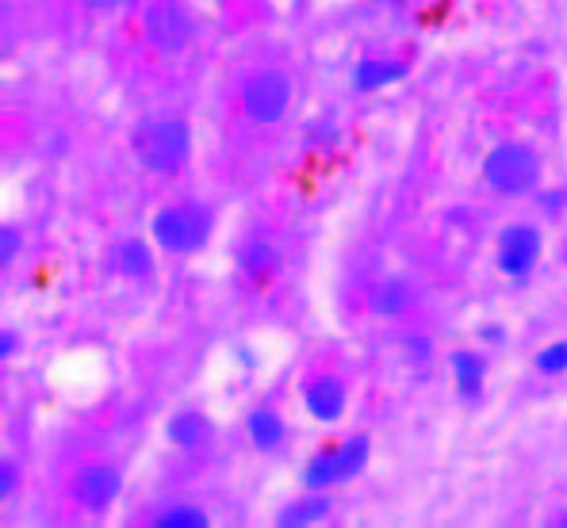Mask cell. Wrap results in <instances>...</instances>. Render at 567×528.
Masks as SVG:
<instances>
[{
  "label": "cell",
  "instance_id": "obj_1",
  "mask_svg": "<svg viewBox=\"0 0 567 528\" xmlns=\"http://www.w3.org/2000/svg\"><path fill=\"white\" fill-rule=\"evenodd\" d=\"M131 149L146 173L169 176L185 169L192 154V131L185 120H146L131 134Z\"/></svg>",
  "mask_w": 567,
  "mask_h": 528
},
{
  "label": "cell",
  "instance_id": "obj_2",
  "mask_svg": "<svg viewBox=\"0 0 567 528\" xmlns=\"http://www.w3.org/2000/svg\"><path fill=\"white\" fill-rule=\"evenodd\" d=\"M150 234H154V241L165 253H177V257L196 253L212 238V211L204 204H196V199H181V204L162 207L154 215Z\"/></svg>",
  "mask_w": 567,
  "mask_h": 528
},
{
  "label": "cell",
  "instance_id": "obj_3",
  "mask_svg": "<svg viewBox=\"0 0 567 528\" xmlns=\"http://www.w3.org/2000/svg\"><path fill=\"white\" fill-rule=\"evenodd\" d=\"M537 176H540V162L533 154V146H525V142H503L483 162V180L498 196H525L537 184Z\"/></svg>",
  "mask_w": 567,
  "mask_h": 528
},
{
  "label": "cell",
  "instance_id": "obj_4",
  "mask_svg": "<svg viewBox=\"0 0 567 528\" xmlns=\"http://www.w3.org/2000/svg\"><path fill=\"white\" fill-rule=\"evenodd\" d=\"M364 464H369V437H349L333 452L315 456L303 472V483L311 486V490H322V486H333V483H349L364 472Z\"/></svg>",
  "mask_w": 567,
  "mask_h": 528
},
{
  "label": "cell",
  "instance_id": "obj_5",
  "mask_svg": "<svg viewBox=\"0 0 567 528\" xmlns=\"http://www.w3.org/2000/svg\"><path fill=\"white\" fill-rule=\"evenodd\" d=\"M291 104V81L280 70H257L241 89V107L254 123H280Z\"/></svg>",
  "mask_w": 567,
  "mask_h": 528
},
{
  "label": "cell",
  "instance_id": "obj_6",
  "mask_svg": "<svg viewBox=\"0 0 567 528\" xmlns=\"http://www.w3.org/2000/svg\"><path fill=\"white\" fill-rule=\"evenodd\" d=\"M120 490H123V475L115 472L112 464H85V467H78L70 479L73 501H78L81 509H89V514L107 509L120 498Z\"/></svg>",
  "mask_w": 567,
  "mask_h": 528
},
{
  "label": "cell",
  "instance_id": "obj_7",
  "mask_svg": "<svg viewBox=\"0 0 567 528\" xmlns=\"http://www.w3.org/2000/svg\"><path fill=\"white\" fill-rule=\"evenodd\" d=\"M146 35L157 50L177 54V50H185L192 39L188 12L177 4V0H154V4L146 8Z\"/></svg>",
  "mask_w": 567,
  "mask_h": 528
},
{
  "label": "cell",
  "instance_id": "obj_8",
  "mask_svg": "<svg viewBox=\"0 0 567 528\" xmlns=\"http://www.w3.org/2000/svg\"><path fill=\"white\" fill-rule=\"evenodd\" d=\"M540 257V230L537 226H525V222H514L498 234V268L514 280H525L533 272Z\"/></svg>",
  "mask_w": 567,
  "mask_h": 528
},
{
  "label": "cell",
  "instance_id": "obj_9",
  "mask_svg": "<svg viewBox=\"0 0 567 528\" xmlns=\"http://www.w3.org/2000/svg\"><path fill=\"white\" fill-rule=\"evenodd\" d=\"M346 402H349V391L338 375H319V380H311L303 387L307 414L319 417V422H338V417L346 414Z\"/></svg>",
  "mask_w": 567,
  "mask_h": 528
},
{
  "label": "cell",
  "instance_id": "obj_10",
  "mask_svg": "<svg viewBox=\"0 0 567 528\" xmlns=\"http://www.w3.org/2000/svg\"><path fill=\"white\" fill-rule=\"evenodd\" d=\"M414 288L406 280H399V276H391V280H383L372 288V296H369V307H372V314H380V318H399V314H406V310L414 307Z\"/></svg>",
  "mask_w": 567,
  "mask_h": 528
},
{
  "label": "cell",
  "instance_id": "obj_11",
  "mask_svg": "<svg viewBox=\"0 0 567 528\" xmlns=\"http://www.w3.org/2000/svg\"><path fill=\"white\" fill-rule=\"evenodd\" d=\"M165 437H169L177 448H204L207 441L215 437V425L207 422L204 414H177L169 425H165Z\"/></svg>",
  "mask_w": 567,
  "mask_h": 528
},
{
  "label": "cell",
  "instance_id": "obj_12",
  "mask_svg": "<svg viewBox=\"0 0 567 528\" xmlns=\"http://www.w3.org/2000/svg\"><path fill=\"white\" fill-rule=\"evenodd\" d=\"M246 425H249V441H254L257 448H265V452L280 448L284 437H288V425H284V417L272 414V410H254Z\"/></svg>",
  "mask_w": 567,
  "mask_h": 528
},
{
  "label": "cell",
  "instance_id": "obj_13",
  "mask_svg": "<svg viewBox=\"0 0 567 528\" xmlns=\"http://www.w3.org/2000/svg\"><path fill=\"white\" fill-rule=\"evenodd\" d=\"M453 372H456V387H461L464 395H475V391L483 387L487 364H483V356H475V352H453Z\"/></svg>",
  "mask_w": 567,
  "mask_h": 528
},
{
  "label": "cell",
  "instance_id": "obj_14",
  "mask_svg": "<svg viewBox=\"0 0 567 528\" xmlns=\"http://www.w3.org/2000/svg\"><path fill=\"white\" fill-rule=\"evenodd\" d=\"M327 509H330V498L311 494V498H303V501H291V506L277 517V525H288V528L311 525V521H319V517H327Z\"/></svg>",
  "mask_w": 567,
  "mask_h": 528
},
{
  "label": "cell",
  "instance_id": "obj_15",
  "mask_svg": "<svg viewBox=\"0 0 567 528\" xmlns=\"http://www.w3.org/2000/svg\"><path fill=\"white\" fill-rule=\"evenodd\" d=\"M403 73H406V65H399V62H361V70H357V85H361V89H380V85L399 81Z\"/></svg>",
  "mask_w": 567,
  "mask_h": 528
},
{
  "label": "cell",
  "instance_id": "obj_16",
  "mask_svg": "<svg viewBox=\"0 0 567 528\" xmlns=\"http://www.w3.org/2000/svg\"><path fill=\"white\" fill-rule=\"evenodd\" d=\"M280 265V253L269 246V241H249L246 246V253H241V268L246 272H269V268H277Z\"/></svg>",
  "mask_w": 567,
  "mask_h": 528
},
{
  "label": "cell",
  "instance_id": "obj_17",
  "mask_svg": "<svg viewBox=\"0 0 567 528\" xmlns=\"http://www.w3.org/2000/svg\"><path fill=\"white\" fill-rule=\"evenodd\" d=\"M115 265H120L123 276H146L154 261H150V253H146V246H142V241H127V246L115 253Z\"/></svg>",
  "mask_w": 567,
  "mask_h": 528
},
{
  "label": "cell",
  "instance_id": "obj_18",
  "mask_svg": "<svg viewBox=\"0 0 567 528\" xmlns=\"http://www.w3.org/2000/svg\"><path fill=\"white\" fill-rule=\"evenodd\" d=\"M154 525L157 528H204L207 514L199 506H173V509H165V514L157 517Z\"/></svg>",
  "mask_w": 567,
  "mask_h": 528
},
{
  "label": "cell",
  "instance_id": "obj_19",
  "mask_svg": "<svg viewBox=\"0 0 567 528\" xmlns=\"http://www.w3.org/2000/svg\"><path fill=\"white\" fill-rule=\"evenodd\" d=\"M533 364H537L540 375H560V372H567V341H556V345H548L537 360H533Z\"/></svg>",
  "mask_w": 567,
  "mask_h": 528
},
{
  "label": "cell",
  "instance_id": "obj_20",
  "mask_svg": "<svg viewBox=\"0 0 567 528\" xmlns=\"http://www.w3.org/2000/svg\"><path fill=\"white\" fill-rule=\"evenodd\" d=\"M78 4L96 8V12H112V8H127V4H135V0H78Z\"/></svg>",
  "mask_w": 567,
  "mask_h": 528
},
{
  "label": "cell",
  "instance_id": "obj_21",
  "mask_svg": "<svg viewBox=\"0 0 567 528\" xmlns=\"http://www.w3.org/2000/svg\"><path fill=\"white\" fill-rule=\"evenodd\" d=\"M16 249H20V238H16V230H4V249H0V261L12 265Z\"/></svg>",
  "mask_w": 567,
  "mask_h": 528
},
{
  "label": "cell",
  "instance_id": "obj_22",
  "mask_svg": "<svg viewBox=\"0 0 567 528\" xmlns=\"http://www.w3.org/2000/svg\"><path fill=\"white\" fill-rule=\"evenodd\" d=\"M12 486H16V467H12V464H4V494L12 490Z\"/></svg>",
  "mask_w": 567,
  "mask_h": 528
},
{
  "label": "cell",
  "instance_id": "obj_23",
  "mask_svg": "<svg viewBox=\"0 0 567 528\" xmlns=\"http://www.w3.org/2000/svg\"><path fill=\"white\" fill-rule=\"evenodd\" d=\"M564 525H567V517H564Z\"/></svg>",
  "mask_w": 567,
  "mask_h": 528
}]
</instances>
